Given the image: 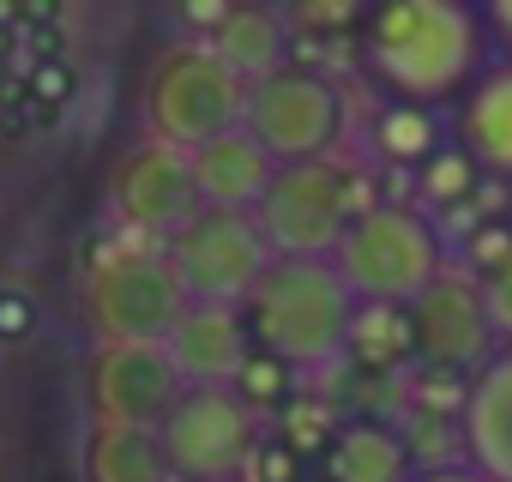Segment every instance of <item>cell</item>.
I'll return each mask as SVG.
<instances>
[{
    "instance_id": "6da1fadb",
    "label": "cell",
    "mask_w": 512,
    "mask_h": 482,
    "mask_svg": "<svg viewBox=\"0 0 512 482\" xmlns=\"http://www.w3.org/2000/svg\"><path fill=\"white\" fill-rule=\"evenodd\" d=\"M362 61L392 103L440 109L464 97L494 55H488L482 7H464V0H386L362 25Z\"/></svg>"
},
{
    "instance_id": "7a4b0ae2",
    "label": "cell",
    "mask_w": 512,
    "mask_h": 482,
    "mask_svg": "<svg viewBox=\"0 0 512 482\" xmlns=\"http://www.w3.org/2000/svg\"><path fill=\"white\" fill-rule=\"evenodd\" d=\"M356 308L362 302L350 296V284L338 278L332 260H272L260 290L241 302L253 350L284 356L296 374H320V368L344 362Z\"/></svg>"
},
{
    "instance_id": "3957f363",
    "label": "cell",
    "mask_w": 512,
    "mask_h": 482,
    "mask_svg": "<svg viewBox=\"0 0 512 482\" xmlns=\"http://www.w3.org/2000/svg\"><path fill=\"white\" fill-rule=\"evenodd\" d=\"M380 205H386V193L374 187L368 169H356L344 157H320V163L278 169L266 205L253 217H260L278 260H332L344 248L350 223L380 211Z\"/></svg>"
},
{
    "instance_id": "277c9868",
    "label": "cell",
    "mask_w": 512,
    "mask_h": 482,
    "mask_svg": "<svg viewBox=\"0 0 512 482\" xmlns=\"http://www.w3.org/2000/svg\"><path fill=\"white\" fill-rule=\"evenodd\" d=\"M332 266H338V278L350 284L356 302H392V308L422 302L452 272L440 223L422 205H404V199H386L380 211L356 217L344 248L332 254Z\"/></svg>"
},
{
    "instance_id": "5b68a950",
    "label": "cell",
    "mask_w": 512,
    "mask_h": 482,
    "mask_svg": "<svg viewBox=\"0 0 512 482\" xmlns=\"http://www.w3.org/2000/svg\"><path fill=\"white\" fill-rule=\"evenodd\" d=\"M247 97L253 85L241 73H229L217 61L211 43H169L145 79V133L157 145H175V151H205L229 133L247 127Z\"/></svg>"
},
{
    "instance_id": "8992f818",
    "label": "cell",
    "mask_w": 512,
    "mask_h": 482,
    "mask_svg": "<svg viewBox=\"0 0 512 482\" xmlns=\"http://www.w3.org/2000/svg\"><path fill=\"white\" fill-rule=\"evenodd\" d=\"M187 308L163 248H109L85 278V320L103 344H163Z\"/></svg>"
},
{
    "instance_id": "52a82bcc",
    "label": "cell",
    "mask_w": 512,
    "mask_h": 482,
    "mask_svg": "<svg viewBox=\"0 0 512 482\" xmlns=\"http://www.w3.org/2000/svg\"><path fill=\"white\" fill-rule=\"evenodd\" d=\"M163 254L187 302H217V308H241L278 260L260 217H247V211H199L193 223H181L163 241Z\"/></svg>"
},
{
    "instance_id": "ba28073f",
    "label": "cell",
    "mask_w": 512,
    "mask_h": 482,
    "mask_svg": "<svg viewBox=\"0 0 512 482\" xmlns=\"http://www.w3.org/2000/svg\"><path fill=\"white\" fill-rule=\"evenodd\" d=\"M266 416L247 410L235 386H193L163 422V452L175 482H241L266 446Z\"/></svg>"
},
{
    "instance_id": "9c48e42d",
    "label": "cell",
    "mask_w": 512,
    "mask_h": 482,
    "mask_svg": "<svg viewBox=\"0 0 512 482\" xmlns=\"http://www.w3.org/2000/svg\"><path fill=\"white\" fill-rule=\"evenodd\" d=\"M247 133L278 157V169L320 163L344 139V91L320 67H284L278 79L253 85V97H247Z\"/></svg>"
},
{
    "instance_id": "30bf717a",
    "label": "cell",
    "mask_w": 512,
    "mask_h": 482,
    "mask_svg": "<svg viewBox=\"0 0 512 482\" xmlns=\"http://www.w3.org/2000/svg\"><path fill=\"white\" fill-rule=\"evenodd\" d=\"M85 398H91V422L103 428L163 434V422L187 398V380L175 374L163 344H103L85 368Z\"/></svg>"
},
{
    "instance_id": "8fae6325",
    "label": "cell",
    "mask_w": 512,
    "mask_h": 482,
    "mask_svg": "<svg viewBox=\"0 0 512 482\" xmlns=\"http://www.w3.org/2000/svg\"><path fill=\"white\" fill-rule=\"evenodd\" d=\"M410 320H416V356L434 368V374H458V380H476L506 344L488 320V302H482V284L470 272H446L422 302H410Z\"/></svg>"
},
{
    "instance_id": "7c38bea8",
    "label": "cell",
    "mask_w": 512,
    "mask_h": 482,
    "mask_svg": "<svg viewBox=\"0 0 512 482\" xmlns=\"http://www.w3.org/2000/svg\"><path fill=\"white\" fill-rule=\"evenodd\" d=\"M109 205H115V217L127 229L169 241L181 223H193L205 211L199 205V181H193V157L175 151V145H157V139L133 145L121 157L115 181H109Z\"/></svg>"
},
{
    "instance_id": "4fadbf2b",
    "label": "cell",
    "mask_w": 512,
    "mask_h": 482,
    "mask_svg": "<svg viewBox=\"0 0 512 482\" xmlns=\"http://www.w3.org/2000/svg\"><path fill=\"white\" fill-rule=\"evenodd\" d=\"M175 374L193 386H235V374L247 368L253 356V332H247V314L241 308H217V302H193L175 332L163 338Z\"/></svg>"
},
{
    "instance_id": "5bb4252c",
    "label": "cell",
    "mask_w": 512,
    "mask_h": 482,
    "mask_svg": "<svg viewBox=\"0 0 512 482\" xmlns=\"http://www.w3.org/2000/svg\"><path fill=\"white\" fill-rule=\"evenodd\" d=\"M193 181H199V205L205 211H247L253 217L266 205L272 181H278V157L241 127V133L193 151Z\"/></svg>"
},
{
    "instance_id": "9a60e30c",
    "label": "cell",
    "mask_w": 512,
    "mask_h": 482,
    "mask_svg": "<svg viewBox=\"0 0 512 482\" xmlns=\"http://www.w3.org/2000/svg\"><path fill=\"white\" fill-rule=\"evenodd\" d=\"M458 434L470 470H482L488 482H512V344L470 380Z\"/></svg>"
},
{
    "instance_id": "2e32d148",
    "label": "cell",
    "mask_w": 512,
    "mask_h": 482,
    "mask_svg": "<svg viewBox=\"0 0 512 482\" xmlns=\"http://www.w3.org/2000/svg\"><path fill=\"white\" fill-rule=\"evenodd\" d=\"M452 127H458V145L482 163V175L506 187L512 181V61L506 55H494L482 79L458 97Z\"/></svg>"
},
{
    "instance_id": "e0dca14e",
    "label": "cell",
    "mask_w": 512,
    "mask_h": 482,
    "mask_svg": "<svg viewBox=\"0 0 512 482\" xmlns=\"http://www.w3.org/2000/svg\"><path fill=\"white\" fill-rule=\"evenodd\" d=\"M290 19H284V7H235L223 25H217V37H211V49H217V61L229 67V73H241L247 85H266V79H278L284 67H290Z\"/></svg>"
},
{
    "instance_id": "ac0fdd59",
    "label": "cell",
    "mask_w": 512,
    "mask_h": 482,
    "mask_svg": "<svg viewBox=\"0 0 512 482\" xmlns=\"http://www.w3.org/2000/svg\"><path fill=\"white\" fill-rule=\"evenodd\" d=\"M326 482H416V452L386 422H344L326 452Z\"/></svg>"
},
{
    "instance_id": "d6986e66",
    "label": "cell",
    "mask_w": 512,
    "mask_h": 482,
    "mask_svg": "<svg viewBox=\"0 0 512 482\" xmlns=\"http://www.w3.org/2000/svg\"><path fill=\"white\" fill-rule=\"evenodd\" d=\"M368 139H374V157H380L386 169H428V163L458 139V127H452L440 109H422V103H386V109L374 115Z\"/></svg>"
},
{
    "instance_id": "ffe728a7",
    "label": "cell",
    "mask_w": 512,
    "mask_h": 482,
    "mask_svg": "<svg viewBox=\"0 0 512 482\" xmlns=\"http://www.w3.org/2000/svg\"><path fill=\"white\" fill-rule=\"evenodd\" d=\"M85 482H175L169 452H163V434L91 422V440H85Z\"/></svg>"
},
{
    "instance_id": "44dd1931",
    "label": "cell",
    "mask_w": 512,
    "mask_h": 482,
    "mask_svg": "<svg viewBox=\"0 0 512 482\" xmlns=\"http://www.w3.org/2000/svg\"><path fill=\"white\" fill-rule=\"evenodd\" d=\"M410 356H416V320H410V308L362 302L356 308V326H350L344 362H356L362 374H398Z\"/></svg>"
},
{
    "instance_id": "7402d4cb",
    "label": "cell",
    "mask_w": 512,
    "mask_h": 482,
    "mask_svg": "<svg viewBox=\"0 0 512 482\" xmlns=\"http://www.w3.org/2000/svg\"><path fill=\"white\" fill-rule=\"evenodd\" d=\"M235 398H241L247 410H260V416H284V410L302 398V374H296L284 356H272V350H253L247 368L235 374Z\"/></svg>"
},
{
    "instance_id": "603a6c76",
    "label": "cell",
    "mask_w": 512,
    "mask_h": 482,
    "mask_svg": "<svg viewBox=\"0 0 512 482\" xmlns=\"http://www.w3.org/2000/svg\"><path fill=\"white\" fill-rule=\"evenodd\" d=\"M488 187V175H482V163L452 139L422 175H416V193H422V205H470L476 193Z\"/></svg>"
},
{
    "instance_id": "cb8c5ba5",
    "label": "cell",
    "mask_w": 512,
    "mask_h": 482,
    "mask_svg": "<svg viewBox=\"0 0 512 482\" xmlns=\"http://www.w3.org/2000/svg\"><path fill=\"white\" fill-rule=\"evenodd\" d=\"M338 434H344V422H338L332 398H314V392H302V398L278 416V440L296 446V452H332Z\"/></svg>"
},
{
    "instance_id": "d4e9b609",
    "label": "cell",
    "mask_w": 512,
    "mask_h": 482,
    "mask_svg": "<svg viewBox=\"0 0 512 482\" xmlns=\"http://www.w3.org/2000/svg\"><path fill=\"white\" fill-rule=\"evenodd\" d=\"M464 266H470V278H476V284H482V278H494V272H506V266H512V223L482 217V229L464 241Z\"/></svg>"
},
{
    "instance_id": "484cf974",
    "label": "cell",
    "mask_w": 512,
    "mask_h": 482,
    "mask_svg": "<svg viewBox=\"0 0 512 482\" xmlns=\"http://www.w3.org/2000/svg\"><path fill=\"white\" fill-rule=\"evenodd\" d=\"M284 19L302 37H332V31H356L362 7L356 0H296V7H284Z\"/></svg>"
},
{
    "instance_id": "4316f807",
    "label": "cell",
    "mask_w": 512,
    "mask_h": 482,
    "mask_svg": "<svg viewBox=\"0 0 512 482\" xmlns=\"http://www.w3.org/2000/svg\"><path fill=\"white\" fill-rule=\"evenodd\" d=\"M247 482H308V476H302V452H296V446H284V440L272 434V440L260 446V458H253Z\"/></svg>"
},
{
    "instance_id": "83f0119b",
    "label": "cell",
    "mask_w": 512,
    "mask_h": 482,
    "mask_svg": "<svg viewBox=\"0 0 512 482\" xmlns=\"http://www.w3.org/2000/svg\"><path fill=\"white\" fill-rule=\"evenodd\" d=\"M37 332V302L25 290H0V344H19Z\"/></svg>"
},
{
    "instance_id": "f1b7e54d",
    "label": "cell",
    "mask_w": 512,
    "mask_h": 482,
    "mask_svg": "<svg viewBox=\"0 0 512 482\" xmlns=\"http://www.w3.org/2000/svg\"><path fill=\"white\" fill-rule=\"evenodd\" d=\"M175 13V25H187V31H199V43H211L217 37V25L235 13L229 0H181V7H169Z\"/></svg>"
},
{
    "instance_id": "f546056e",
    "label": "cell",
    "mask_w": 512,
    "mask_h": 482,
    "mask_svg": "<svg viewBox=\"0 0 512 482\" xmlns=\"http://www.w3.org/2000/svg\"><path fill=\"white\" fill-rule=\"evenodd\" d=\"M482 302H488V320H494L500 344H512V266L494 272V278H482Z\"/></svg>"
},
{
    "instance_id": "4dcf8cb0",
    "label": "cell",
    "mask_w": 512,
    "mask_h": 482,
    "mask_svg": "<svg viewBox=\"0 0 512 482\" xmlns=\"http://www.w3.org/2000/svg\"><path fill=\"white\" fill-rule=\"evenodd\" d=\"M31 91H37V103H61V97H73V73L61 61H37L31 67Z\"/></svg>"
},
{
    "instance_id": "1f68e13d",
    "label": "cell",
    "mask_w": 512,
    "mask_h": 482,
    "mask_svg": "<svg viewBox=\"0 0 512 482\" xmlns=\"http://www.w3.org/2000/svg\"><path fill=\"white\" fill-rule=\"evenodd\" d=\"M482 25H488V49H500L512 61V0H488L482 7Z\"/></svg>"
},
{
    "instance_id": "d6a6232c",
    "label": "cell",
    "mask_w": 512,
    "mask_h": 482,
    "mask_svg": "<svg viewBox=\"0 0 512 482\" xmlns=\"http://www.w3.org/2000/svg\"><path fill=\"white\" fill-rule=\"evenodd\" d=\"M416 482H488L482 470H470L464 458L458 464H434V470H416Z\"/></svg>"
},
{
    "instance_id": "836d02e7",
    "label": "cell",
    "mask_w": 512,
    "mask_h": 482,
    "mask_svg": "<svg viewBox=\"0 0 512 482\" xmlns=\"http://www.w3.org/2000/svg\"><path fill=\"white\" fill-rule=\"evenodd\" d=\"M241 482H247V476H241Z\"/></svg>"
}]
</instances>
